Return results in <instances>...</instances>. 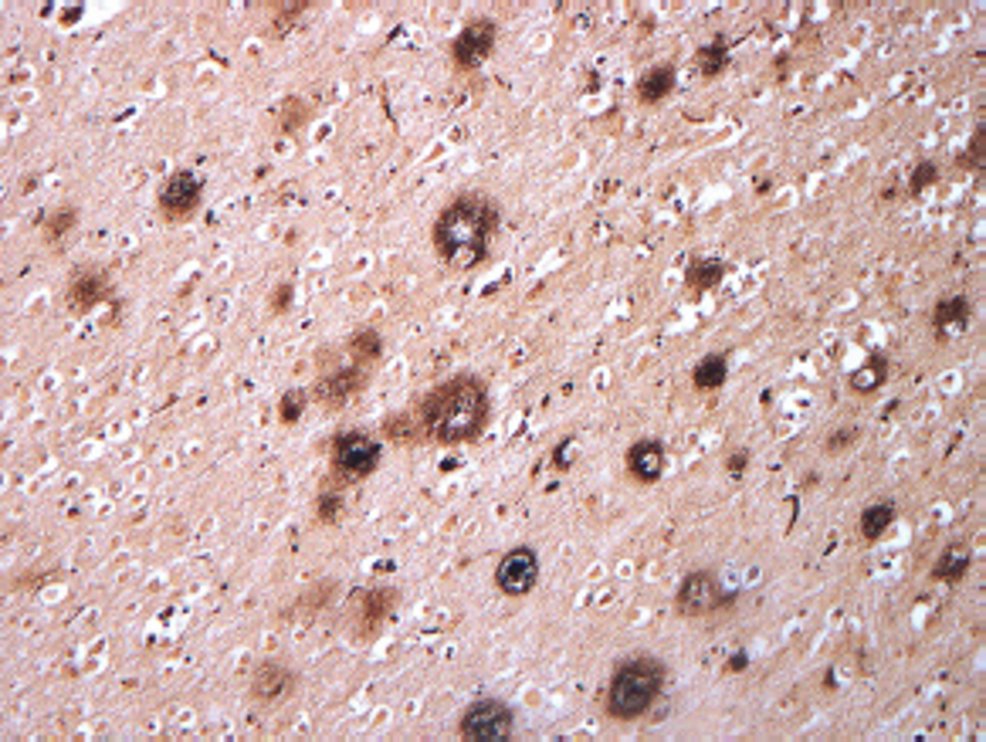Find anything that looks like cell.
Here are the masks:
<instances>
[{
    "label": "cell",
    "mask_w": 986,
    "mask_h": 742,
    "mask_svg": "<svg viewBox=\"0 0 986 742\" xmlns=\"http://www.w3.org/2000/svg\"><path fill=\"white\" fill-rule=\"evenodd\" d=\"M888 370H892V363H888V353H881V349H875V353H868V356H865V363H861L858 370H854L851 377H848L851 394H858V397L875 394V390L885 387Z\"/></svg>",
    "instance_id": "17"
},
{
    "label": "cell",
    "mask_w": 986,
    "mask_h": 742,
    "mask_svg": "<svg viewBox=\"0 0 986 742\" xmlns=\"http://www.w3.org/2000/svg\"><path fill=\"white\" fill-rule=\"evenodd\" d=\"M316 519H319V526H339V519H343V488L339 485H322L319 488Z\"/></svg>",
    "instance_id": "27"
},
{
    "label": "cell",
    "mask_w": 986,
    "mask_h": 742,
    "mask_svg": "<svg viewBox=\"0 0 986 742\" xmlns=\"http://www.w3.org/2000/svg\"><path fill=\"white\" fill-rule=\"evenodd\" d=\"M309 11V0H295V4H278L272 11V34H289L295 24L302 21Z\"/></svg>",
    "instance_id": "30"
},
{
    "label": "cell",
    "mask_w": 986,
    "mask_h": 742,
    "mask_svg": "<svg viewBox=\"0 0 986 742\" xmlns=\"http://www.w3.org/2000/svg\"><path fill=\"white\" fill-rule=\"evenodd\" d=\"M495 45H499V24L492 17H475L451 41V61H455L458 72H475L492 58Z\"/></svg>",
    "instance_id": "10"
},
{
    "label": "cell",
    "mask_w": 986,
    "mask_h": 742,
    "mask_svg": "<svg viewBox=\"0 0 986 742\" xmlns=\"http://www.w3.org/2000/svg\"><path fill=\"white\" fill-rule=\"evenodd\" d=\"M502 207L485 194H461L438 214L431 228L434 255L455 272L482 268L492 255V238L499 234Z\"/></svg>",
    "instance_id": "2"
},
{
    "label": "cell",
    "mask_w": 986,
    "mask_h": 742,
    "mask_svg": "<svg viewBox=\"0 0 986 742\" xmlns=\"http://www.w3.org/2000/svg\"><path fill=\"white\" fill-rule=\"evenodd\" d=\"M383 438L394 448H414V444L427 441V434L421 427V417H414L410 410H397V414L383 417Z\"/></svg>",
    "instance_id": "19"
},
{
    "label": "cell",
    "mask_w": 986,
    "mask_h": 742,
    "mask_svg": "<svg viewBox=\"0 0 986 742\" xmlns=\"http://www.w3.org/2000/svg\"><path fill=\"white\" fill-rule=\"evenodd\" d=\"M627 475L641 485H658L668 465V451L658 438H641L627 448Z\"/></svg>",
    "instance_id": "14"
},
{
    "label": "cell",
    "mask_w": 986,
    "mask_h": 742,
    "mask_svg": "<svg viewBox=\"0 0 986 742\" xmlns=\"http://www.w3.org/2000/svg\"><path fill=\"white\" fill-rule=\"evenodd\" d=\"M675 82H678L675 65H671V61H661V65H651L648 72L638 78V89L634 92H638V102H644V106H661V102L675 92Z\"/></svg>",
    "instance_id": "16"
},
{
    "label": "cell",
    "mask_w": 986,
    "mask_h": 742,
    "mask_svg": "<svg viewBox=\"0 0 986 742\" xmlns=\"http://www.w3.org/2000/svg\"><path fill=\"white\" fill-rule=\"evenodd\" d=\"M668 682L665 661L651 658V654H634V658L621 661L614 668L604 692V709L614 722H634L644 712H651V705L658 702Z\"/></svg>",
    "instance_id": "3"
},
{
    "label": "cell",
    "mask_w": 986,
    "mask_h": 742,
    "mask_svg": "<svg viewBox=\"0 0 986 742\" xmlns=\"http://www.w3.org/2000/svg\"><path fill=\"white\" fill-rule=\"evenodd\" d=\"M834 671H827V675H824V688H827V692H834Z\"/></svg>",
    "instance_id": "38"
},
{
    "label": "cell",
    "mask_w": 986,
    "mask_h": 742,
    "mask_svg": "<svg viewBox=\"0 0 986 742\" xmlns=\"http://www.w3.org/2000/svg\"><path fill=\"white\" fill-rule=\"evenodd\" d=\"M200 204H204V177L194 170H173L156 190V211L170 224L190 221Z\"/></svg>",
    "instance_id": "8"
},
{
    "label": "cell",
    "mask_w": 986,
    "mask_h": 742,
    "mask_svg": "<svg viewBox=\"0 0 986 742\" xmlns=\"http://www.w3.org/2000/svg\"><path fill=\"white\" fill-rule=\"evenodd\" d=\"M336 590H339L336 580H319L316 587H309L299 600H295V604L289 607V614H299V621H312V617L322 614V610L333 604Z\"/></svg>",
    "instance_id": "25"
},
{
    "label": "cell",
    "mask_w": 986,
    "mask_h": 742,
    "mask_svg": "<svg viewBox=\"0 0 986 742\" xmlns=\"http://www.w3.org/2000/svg\"><path fill=\"white\" fill-rule=\"evenodd\" d=\"M932 183H939V167H936V163H932V160L915 163V170L909 173V194L912 197H922L932 187Z\"/></svg>",
    "instance_id": "32"
},
{
    "label": "cell",
    "mask_w": 986,
    "mask_h": 742,
    "mask_svg": "<svg viewBox=\"0 0 986 742\" xmlns=\"http://www.w3.org/2000/svg\"><path fill=\"white\" fill-rule=\"evenodd\" d=\"M726 380H729V356L726 353H709L692 366V387L698 394H712V390L726 387Z\"/></svg>",
    "instance_id": "22"
},
{
    "label": "cell",
    "mask_w": 986,
    "mask_h": 742,
    "mask_svg": "<svg viewBox=\"0 0 986 742\" xmlns=\"http://www.w3.org/2000/svg\"><path fill=\"white\" fill-rule=\"evenodd\" d=\"M516 732V712L502 698H478L461 712L458 736L468 742H505Z\"/></svg>",
    "instance_id": "7"
},
{
    "label": "cell",
    "mask_w": 986,
    "mask_h": 742,
    "mask_svg": "<svg viewBox=\"0 0 986 742\" xmlns=\"http://www.w3.org/2000/svg\"><path fill=\"white\" fill-rule=\"evenodd\" d=\"M895 519H898L895 499L871 502L868 509L861 512V519H858V529H861V536H865V543H875V539L885 536V532L895 526Z\"/></svg>",
    "instance_id": "23"
},
{
    "label": "cell",
    "mask_w": 986,
    "mask_h": 742,
    "mask_svg": "<svg viewBox=\"0 0 986 742\" xmlns=\"http://www.w3.org/2000/svg\"><path fill=\"white\" fill-rule=\"evenodd\" d=\"M986 126H976V133L973 139L966 143V150L959 153V163H963V170H970V173H983L986 170Z\"/></svg>",
    "instance_id": "31"
},
{
    "label": "cell",
    "mask_w": 986,
    "mask_h": 742,
    "mask_svg": "<svg viewBox=\"0 0 986 742\" xmlns=\"http://www.w3.org/2000/svg\"><path fill=\"white\" fill-rule=\"evenodd\" d=\"M746 465H749V451H746V448L732 451V455L726 458V471H729V478H743V475H746Z\"/></svg>",
    "instance_id": "36"
},
{
    "label": "cell",
    "mask_w": 986,
    "mask_h": 742,
    "mask_svg": "<svg viewBox=\"0 0 986 742\" xmlns=\"http://www.w3.org/2000/svg\"><path fill=\"white\" fill-rule=\"evenodd\" d=\"M746 668H749V654L746 651H736L726 661V665H722V671H726V675H739V671H746Z\"/></svg>",
    "instance_id": "37"
},
{
    "label": "cell",
    "mask_w": 986,
    "mask_h": 742,
    "mask_svg": "<svg viewBox=\"0 0 986 742\" xmlns=\"http://www.w3.org/2000/svg\"><path fill=\"white\" fill-rule=\"evenodd\" d=\"M292 299H295V285L292 282L275 285L272 295H268V312H272V316H285V312L292 309Z\"/></svg>",
    "instance_id": "34"
},
{
    "label": "cell",
    "mask_w": 986,
    "mask_h": 742,
    "mask_svg": "<svg viewBox=\"0 0 986 742\" xmlns=\"http://www.w3.org/2000/svg\"><path fill=\"white\" fill-rule=\"evenodd\" d=\"M739 600V590H726L722 580L712 570H692L685 573V580L675 590V610L682 617H709L719 610H729Z\"/></svg>",
    "instance_id": "5"
},
{
    "label": "cell",
    "mask_w": 986,
    "mask_h": 742,
    "mask_svg": "<svg viewBox=\"0 0 986 742\" xmlns=\"http://www.w3.org/2000/svg\"><path fill=\"white\" fill-rule=\"evenodd\" d=\"M400 604V593L397 587H366V590H356L349 597V607H346V617H349V634L356 641H377L383 634V627L390 624L394 610Z\"/></svg>",
    "instance_id": "6"
},
{
    "label": "cell",
    "mask_w": 986,
    "mask_h": 742,
    "mask_svg": "<svg viewBox=\"0 0 986 742\" xmlns=\"http://www.w3.org/2000/svg\"><path fill=\"white\" fill-rule=\"evenodd\" d=\"M695 65L702 78H719L729 68V38L726 34H715L709 45H702L695 51Z\"/></svg>",
    "instance_id": "26"
},
{
    "label": "cell",
    "mask_w": 986,
    "mask_h": 742,
    "mask_svg": "<svg viewBox=\"0 0 986 742\" xmlns=\"http://www.w3.org/2000/svg\"><path fill=\"white\" fill-rule=\"evenodd\" d=\"M346 353H349V363L363 366V370H373L380 366L383 353H387V343L377 329H356L353 336L346 339Z\"/></svg>",
    "instance_id": "20"
},
{
    "label": "cell",
    "mask_w": 986,
    "mask_h": 742,
    "mask_svg": "<svg viewBox=\"0 0 986 742\" xmlns=\"http://www.w3.org/2000/svg\"><path fill=\"white\" fill-rule=\"evenodd\" d=\"M383 461V441L366 431H343L333 441V465H329V482L346 488L360 485Z\"/></svg>",
    "instance_id": "4"
},
{
    "label": "cell",
    "mask_w": 986,
    "mask_h": 742,
    "mask_svg": "<svg viewBox=\"0 0 986 742\" xmlns=\"http://www.w3.org/2000/svg\"><path fill=\"white\" fill-rule=\"evenodd\" d=\"M112 295V285H109V275L102 268H78V272L68 278V288H65V305L72 316H89V312L99 309L102 302H109Z\"/></svg>",
    "instance_id": "12"
},
{
    "label": "cell",
    "mask_w": 986,
    "mask_h": 742,
    "mask_svg": "<svg viewBox=\"0 0 986 742\" xmlns=\"http://www.w3.org/2000/svg\"><path fill=\"white\" fill-rule=\"evenodd\" d=\"M417 417H421V427L431 444H441V448L475 444L485 434L488 417H492L488 383L475 373H458V377L427 390L421 407H417Z\"/></svg>",
    "instance_id": "1"
},
{
    "label": "cell",
    "mask_w": 986,
    "mask_h": 742,
    "mask_svg": "<svg viewBox=\"0 0 986 742\" xmlns=\"http://www.w3.org/2000/svg\"><path fill=\"white\" fill-rule=\"evenodd\" d=\"M539 583V553L532 546H512L495 566V587L505 597H529Z\"/></svg>",
    "instance_id": "11"
},
{
    "label": "cell",
    "mask_w": 986,
    "mask_h": 742,
    "mask_svg": "<svg viewBox=\"0 0 986 742\" xmlns=\"http://www.w3.org/2000/svg\"><path fill=\"white\" fill-rule=\"evenodd\" d=\"M722 278H726V261H719V258H692L685 265V288L695 295L719 288Z\"/></svg>",
    "instance_id": "21"
},
{
    "label": "cell",
    "mask_w": 986,
    "mask_h": 742,
    "mask_svg": "<svg viewBox=\"0 0 986 742\" xmlns=\"http://www.w3.org/2000/svg\"><path fill=\"white\" fill-rule=\"evenodd\" d=\"M573 451H577V438H573V434H566V438L556 441V448H553V458H549V465H553L556 471H563V475H566V471L577 465V455H573Z\"/></svg>",
    "instance_id": "33"
},
{
    "label": "cell",
    "mask_w": 986,
    "mask_h": 742,
    "mask_svg": "<svg viewBox=\"0 0 986 742\" xmlns=\"http://www.w3.org/2000/svg\"><path fill=\"white\" fill-rule=\"evenodd\" d=\"M973 316V305L966 295H942V299L932 305V329H936V339L946 343L949 329H963Z\"/></svg>",
    "instance_id": "15"
},
{
    "label": "cell",
    "mask_w": 986,
    "mask_h": 742,
    "mask_svg": "<svg viewBox=\"0 0 986 742\" xmlns=\"http://www.w3.org/2000/svg\"><path fill=\"white\" fill-rule=\"evenodd\" d=\"M309 122V106H305L302 99H285L282 102V109H278V126H282V133L285 136H292V133H299V129Z\"/></svg>",
    "instance_id": "29"
},
{
    "label": "cell",
    "mask_w": 986,
    "mask_h": 742,
    "mask_svg": "<svg viewBox=\"0 0 986 742\" xmlns=\"http://www.w3.org/2000/svg\"><path fill=\"white\" fill-rule=\"evenodd\" d=\"M309 400H312V394H305V390H299V387L285 390L282 400H278V421H282L285 427H295V424L302 421V414H305V407H309Z\"/></svg>",
    "instance_id": "28"
},
{
    "label": "cell",
    "mask_w": 986,
    "mask_h": 742,
    "mask_svg": "<svg viewBox=\"0 0 986 742\" xmlns=\"http://www.w3.org/2000/svg\"><path fill=\"white\" fill-rule=\"evenodd\" d=\"M854 441H858V427H837L834 434H827L824 451H827V455H841V451L851 448Z\"/></svg>",
    "instance_id": "35"
},
{
    "label": "cell",
    "mask_w": 986,
    "mask_h": 742,
    "mask_svg": "<svg viewBox=\"0 0 986 742\" xmlns=\"http://www.w3.org/2000/svg\"><path fill=\"white\" fill-rule=\"evenodd\" d=\"M295 682H299V678H295V671L285 665V661L265 658V661H258L255 675H251V698H255L258 705H278L295 692Z\"/></svg>",
    "instance_id": "13"
},
{
    "label": "cell",
    "mask_w": 986,
    "mask_h": 742,
    "mask_svg": "<svg viewBox=\"0 0 986 742\" xmlns=\"http://www.w3.org/2000/svg\"><path fill=\"white\" fill-rule=\"evenodd\" d=\"M970 566H973V553H970V546H966V543H949V546L936 556V563H932L929 576H932V580H936V583H949V587H953V583H959L966 573H970Z\"/></svg>",
    "instance_id": "18"
},
{
    "label": "cell",
    "mask_w": 986,
    "mask_h": 742,
    "mask_svg": "<svg viewBox=\"0 0 986 742\" xmlns=\"http://www.w3.org/2000/svg\"><path fill=\"white\" fill-rule=\"evenodd\" d=\"M75 224H78V207L75 204H61L45 217V221H41V241H45L51 251H58L61 244H65L68 234L75 231Z\"/></svg>",
    "instance_id": "24"
},
{
    "label": "cell",
    "mask_w": 986,
    "mask_h": 742,
    "mask_svg": "<svg viewBox=\"0 0 986 742\" xmlns=\"http://www.w3.org/2000/svg\"><path fill=\"white\" fill-rule=\"evenodd\" d=\"M366 387H370V370H363V366H356V363L336 366V370L319 373L316 387H312V400H316L322 410L336 414V410L349 407V400L360 397Z\"/></svg>",
    "instance_id": "9"
}]
</instances>
